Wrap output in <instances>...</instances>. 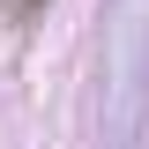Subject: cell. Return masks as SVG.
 Here are the masks:
<instances>
[]
</instances>
